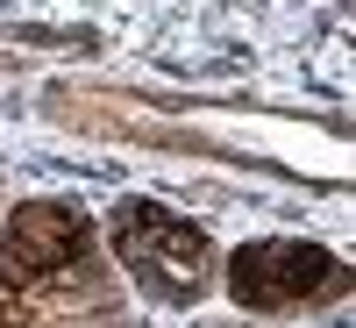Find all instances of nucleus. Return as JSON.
I'll use <instances>...</instances> for the list:
<instances>
[{
    "mask_svg": "<svg viewBox=\"0 0 356 328\" xmlns=\"http://www.w3.org/2000/svg\"><path fill=\"white\" fill-rule=\"evenodd\" d=\"M0 328H136L93 214L79 200H22L0 221Z\"/></svg>",
    "mask_w": 356,
    "mask_h": 328,
    "instance_id": "obj_1",
    "label": "nucleus"
},
{
    "mask_svg": "<svg viewBox=\"0 0 356 328\" xmlns=\"http://www.w3.org/2000/svg\"><path fill=\"white\" fill-rule=\"evenodd\" d=\"M100 243H107L114 264H122V279L143 292V300H157V307H200L207 292H214V279H221L214 235L200 221H186L178 207L143 200V193L107 207Z\"/></svg>",
    "mask_w": 356,
    "mask_h": 328,
    "instance_id": "obj_2",
    "label": "nucleus"
},
{
    "mask_svg": "<svg viewBox=\"0 0 356 328\" xmlns=\"http://www.w3.org/2000/svg\"><path fill=\"white\" fill-rule=\"evenodd\" d=\"M221 279H228V300L250 314H314L349 300L356 286L349 257H335L328 243H307V235H250L228 250Z\"/></svg>",
    "mask_w": 356,
    "mask_h": 328,
    "instance_id": "obj_3",
    "label": "nucleus"
}]
</instances>
